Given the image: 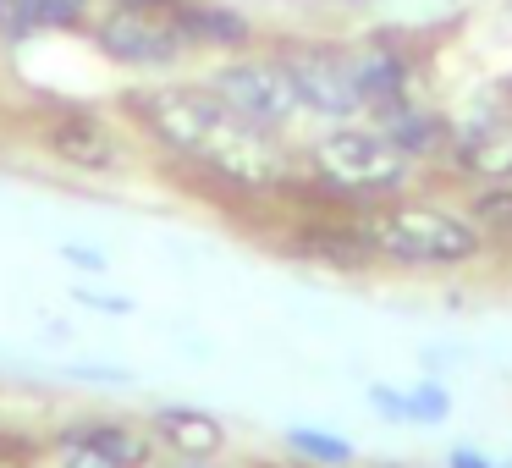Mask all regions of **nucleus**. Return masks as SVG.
<instances>
[{
    "mask_svg": "<svg viewBox=\"0 0 512 468\" xmlns=\"http://www.w3.org/2000/svg\"><path fill=\"white\" fill-rule=\"evenodd\" d=\"M133 111L149 122V133L160 144H171L177 155H193L199 166L221 171L226 182L243 188H276L287 177V155L265 138V127L237 116L215 94L193 89H160V94H133Z\"/></svg>",
    "mask_w": 512,
    "mask_h": 468,
    "instance_id": "nucleus-1",
    "label": "nucleus"
},
{
    "mask_svg": "<svg viewBox=\"0 0 512 468\" xmlns=\"http://www.w3.org/2000/svg\"><path fill=\"white\" fill-rule=\"evenodd\" d=\"M155 430L166 435V446L182 457H215L226 446L221 419H210V413H199V408H160Z\"/></svg>",
    "mask_w": 512,
    "mask_h": 468,
    "instance_id": "nucleus-9",
    "label": "nucleus"
},
{
    "mask_svg": "<svg viewBox=\"0 0 512 468\" xmlns=\"http://www.w3.org/2000/svg\"><path fill=\"white\" fill-rule=\"evenodd\" d=\"M292 446L309 452V457H320V463H347V457H353L347 441H331V435H320V430H292Z\"/></svg>",
    "mask_w": 512,
    "mask_h": 468,
    "instance_id": "nucleus-16",
    "label": "nucleus"
},
{
    "mask_svg": "<svg viewBox=\"0 0 512 468\" xmlns=\"http://www.w3.org/2000/svg\"><path fill=\"white\" fill-rule=\"evenodd\" d=\"M177 468H199V457H193V463H177Z\"/></svg>",
    "mask_w": 512,
    "mask_h": 468,
    "instance_id": "nucleus-22",
    "label": "nucleus"
},
{
    "mask_svg": "<svg viewBox=\"0 0 512 468\" xmlns=\"http://www.w3.org/2000/svg\"><path fill=\"white\" fill-rule=\"evenodd\" d=\"M122 6H144V12H166L171 0H122Z\"/></svg>",
    "mask_w": 512,
    "mask_h": 468,
    "instance_id": "nucleus-21",
    "label": "nucleus"
},
{
    "mask_svg": "<svg viewBox=\"0 0 512 468\" xmlns=\"http://www.w3.org/2000/svg\"><path fill=\"white\" fill-rule=\"evenodd\" d=\"M61 468H116V463H105L100 452H89V446L67 441V446H61Z\"/></svg>",
    "mask_w": 512,
    "mask_h": 468,
    "instance_id": "nucleus-18",
    "label": "nucleus"
},
{
    "mask_svg": "<svg viewBox=\"0 0 512 468\" xmlns=\"http://www.w3.org/2000/svg\"><path fill=\"white\" fill-rule=\"evenodd\" d=\"M215 94H221L237 116H248V122H259V127L287 122V116L303 105L292 72L276 67V61H243V67L215 72Z\"/></svg>",
    "mask_w": 512,
    "mask_h": 468,
    "instance_id": "nucleus-4",
    "label": "nucleus"
},
{
    "mask_svg": "<svg viewBox=\"0 0 512 468\" xmlns=\"http://www.w3.org/2000/svg\"><path fill=\"white\" fill-rule=\"evenodd\" d=\"M353 72H358V89H364V105H397L402 94V67L380 50H364L353 56Z\"/></svg>",
    "mask_w": 512,
    "mask_h": 468,
    "instance_id": "nucleus-11",
    "label": "nucleus"
},
{
    "mask_svg": "<svg viewBox=\"0 0 512 468\" xmlns=\"http://www.w3.org/2000/svg\"><path fill=\"white\" fill-rule=\"evenodd\" d=\"M78 17H83V0H45V23L67 28V23H78Z\"/></svg>",
    "mask_w": 512,
    "mask_h": 468,
    "instance_id": "nucleus-19",
    "label": "nucleus"
},
{
    "mask_svg": "<svg viewBox=\"0 0 512 468\" xmlns=\"http://www.w3.org/2000/svg\"><path fill=\"white\" fill-rule=\"evenodd\" d=\"M67 441L100 452L105 463H116V468H144L149 463V441L138 430H127V424H89V430H72Z\"/></svg>",
    "mask_w": 512,
    "mask_h": 468,
    "instance_id": "nucleus-10",
    "label": "nucleus"
},
{
    "mask_svg": "<svg viewBox=\"0 0 512 468\" xmlns=\"http://www.w3.org/2000/svg\"><path fill=\"white\" fill-rule=\"evenodd\" d=\"M457 155L474 177H490V182H507L512 177V122H474L463 138H457Z\"/></svg>",
    "mask_w": 512,
    "mask_h": 468,
    "instance_id": "nucleus-8",
    "label": "nucleus"
},
{
    "mask_svg": "<svg viewBox=\"0 0 512 468\" xmlns=\"http://www.w3.org/2000/svg\"><path fill=\"white\" fill-rule=\"evenodd\" d=\"M292 83H298V100L314 105L325 116H353L364 105V89H358L353 56H336V50H298L287 61Z\"/></svg>",
    "mask_w": 512,
    "mask_h": 468,
    "instance_id": "nucleus-6",
    "label": "nucleus"
},
{
    "mask_svg": "<svg viewBox=\"0 0 512 468\" xmlns=\"http://www.w3.org/2000/svg\"><path fill=\"white\" fill-rule=\"evenodd\" d=\"M314 171L331 188L369 193V188H397L402 171H408V155L380 133H331L314 144Z\"/></svg>",
    "mask_w": 512,
    "mask_h": 468,
    "instance_id": "nucleus-3",
    "label": "nucleus"
},
{
    "mask_svg": "<svg viewBox=\"0 0 512 468\" xmlns=\"http://www.w3.org/2000/svg\"><path fill=\"white\" fill-rule=\"evenodd\" d=\"M177 17L188 28V39H215V45H243L248 39V23L221 12V6H177Z\"/></svg>",
    "mask_w": 512,
    "mask_h": 468,
    "instance_id": "nucleus-13",
    "label": "nucleus"
},
{
    "mask_svg": "<svg viewBox=\"0 0 512 468\" xmlns=\"http://www.w3.org/2000/svg\"><path fill=\"white\" fill-rule=\"evenodd\" d=\"M452 468H490V463H485V457H474V452H457Z\"/></svg>",
    "mask_w": 512,
    "mask_h": 468,
    "instance_id": "nucleus-20",
    "label": "nucleus"
},
{
    "mask_svg": "<svg viewBox=\"0 0 512 468\" xmlns=\"http://www.w3.org/2000/svg\"><path fill=\"white\" fill-rule=\"evenodd\" d=\"M188 45V28L182 17H160L144 6H122L100 23V50L111 61H138V67H160V61H177Z\"/></svg>",
    "mask_w": 512,
    "mask_h": 468,
    "instance_id": "nucleus-5",
    "label": "nucleus"
},
{
    "mask_svg": "<svg viewBox=\"0 0 512 468\" xmlns=\"http://www.w3.org/2000/svg\"><path fill=\"white\" fill-rule=\"evenodd\" d=\"M386 127H391V144H397L402 155H430V149L446 144V127L435 122V116H419V111H397V105H391Z\"/></svg>",
    "mask_w": 512,
    "mask_h": 468,
    "instance_id": "nucleus-12",
    "label": "nucleus"
},
{
    "mask_svg": "<svg viewBox=\"0 0 512 468\" xmlns=\"http://www.w3.org/2000/svg\"><path fill=\"white\" fill-rule=\"evenodd\" d=\"M50 149H56L61 160H72V166H83V171H111L116 160H122L116 138L105 133V127H94L89 116H67V122L50 127Z\"/></svg>",
    "mask_w": 512,
    "mask_h": 468,
    "instance_id": "nucleus-7",
    "label": "nucleus"
},
{
    "mask_svg": "<svg viewBox=\"0 0 512 468\" xmlns=\"http://www.w3.org/2000/svg\"><path fill=\"white\" fill-rule=\"evenodd\" d=\"M45 28V0H0V39H28Z\"/></svg>",
    "mask_w": 512,
    "mask_h": 468,
    "instance_id": "nucleus-14",
    "label": "nucleus"
},
{
    "mask_svg": "<svg viewBox=\"0 0 512 468\" xmlns=\"http://www.w3.org/2000/svg\"><path fill=\"white\" fill-rule=\"evenodd\" d=\"M364 243L375 254L402 259V265H457L479 248V232L446 210H430V204H397V210L369 215Z\"/></svg>",
    "mask_w": 512,
    "mask_h": 468,
    "instance_id": "nucleus-2",
    "label": "nucleus"
},
{
    "mask_svg": "<svg viewBox=\"0 0 512 468\" xmlns=\"http://www.w3.org/2000/svg\"><path fill=\"white\" fill-rule=\"evenodd\" d=\"M474 221L496 237H512V188H490L485 199L474 204Z\"/></svg>",
    "mask_w": 512,
    "mask_h": 468,
    "instance_id": "nucleus-15",
    "label": "nucleus"
},
{
    "mask_svg": "<svg viewBox=\"0 0 512 468\" xmlns=\"http://www.w3.org/2000/svg\"><path fill=\"white\" fill-rule=\"evenodd\" d=\"M408 419H446V391H413V402H408Z\"/></svg>",
    "mask_w": 512,
    "mask_h": 468,
    "instance_id": "nucleus-17",
    "label": "nucleus"
}]
</instances>
